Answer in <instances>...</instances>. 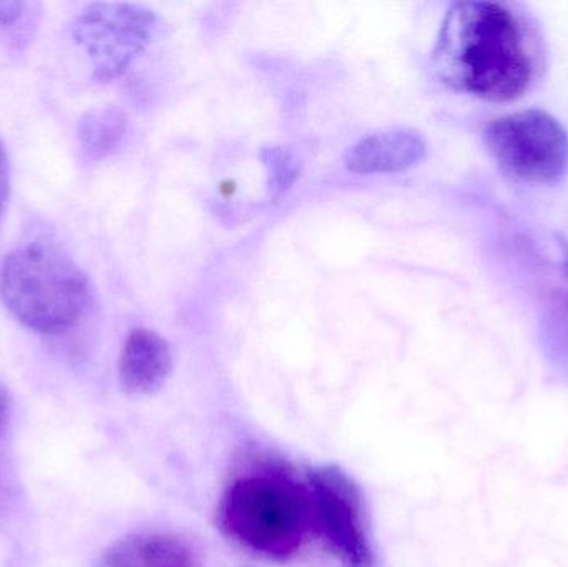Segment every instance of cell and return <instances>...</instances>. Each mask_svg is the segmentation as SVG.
Instances as JSON below:
<instances>
[{"instance_id": "6da1fadb", "label": "cell", "mask_w": 568, "mask_h": 567, "mask_svg": "<svg viewBox=\"0 0 568 567\" xmlns=\"http://www.w3.org/2000/svg\"><path fill=\"white\" fill-rule=\"evenodd\" d=\"M433 63L437 77L456 92L514 102L542 73V37L509 3L456 2L437 33Z\"/></svg>"}, {"instance_id": "7a4b0ae2", "label": "cell", "mask_w": 568, "mask_h": 567, "mask_svg": "<svg viewBox=\"0 0 568 567\" xmlns=\"http://www.w3.org/2000/svg\"><path fill=\"white\" fill-rule=\"evenodd\" d=\"M219 523L230 539L255 555L291 558L314 531L310 489L282 463L256 462L226 488Z\"/></svg>"}, {"instance_id": "3957f363", "label": "cell", "mask_w": 568, "mask_h": 567, "mask_svg": "<svg viewBox=\"0 0 568 567\" xmlns=\"http://www.w3.org/2000/svg\"><path fill=\"white\" fill-rule=\"evenodd\" d=\"M0 296L19 322L45 335L72 328L92 306L85 273L65 253L40 243L7 256L0 270Z\"/></svg>"}, {"instance_id": "277c9868", "label": "cell", "mask_w": 568, "mask_h": 567, "mask_svg": "<svg viewBox=\"0 0 568 567\" xmlns=\"http://www.w3.org/2000/svg\"><path fill=\"white\" fill-rule=\"evenodd\" d=\"M486 142L507 175L529 183H554L568 170V133L544 110L503 117L486 130Z\"/></svg>"}, {"instance_id": "5b68a950", "label": "cell", "mask_w": 568, "mask_h": 567, "mask_svg": "<svg viewBox=\"0 0 568 567\" xmlns=\"http://www.w3.org/2000/svg\"><path fill=\"white\" fill-rule=\"evenodd\" d=\"M156 16L136 3L95 2L77 16L73 40L93 67L97 82L123 75L152 42Z\"/></svg>"}, {"instance_id": "8992f818", "label": "cell", "mask_w": 568, "mask_h": 567, "mask_svg": "<svg viewBox=\"0 0 568 567\" xmlns=\"http://www.w3.org/2000/svg\"><path fill=\"white\" fill-rule=\"evenodd\" d=\"M314 531L343 567H373L374 556L364 525L356 483L336 466H320L307 478Z\"/></svg>"}, {"instance_id": "52a82bcc", "label": "cell", "mask_w": 568, "mask_h": 567, "mask_svg": "<svg viewBox=\"0 0 568 567\" xmlns=\"http://www.w3.org/2000/svg\"><path fill=\"white\" fill-rule=\"evenodd\" d=\"M172 366V350L165 338L152 330H133L119 360L120 386L129 395H152L165 385Z\"/></svg>"}, {"instance_id": "ba28073f", "label": "cell", "mask_w": 568, "mask_h": 567, "mask_svg": "<svg viewBox=\"0 0 568 567\" xmlns=\"http://www.w3.org/2000/svg\"><path fill=\"white\" fill-rule=\"evenodd\" d=\"M426 156V142L409 129H390L371 133L354 143L344 163L359 175L403 172L417 165Z\"/></svg>"}, {"instance_id": "9c48e42d", "label": "cell", "mask_w": 568, "mask_h": 567, "mask_svg": "<svg viewBox=\"0 0 568 567\" xmlns=\"http://www.w3.org/2000/svg\"><path fill=\"white\" fill-rule=\"evenodd\" d=\"M97 567H203L182 539L169 535H130L110 546Z\"/></svg>"}, {"instance_id": "30bf717a", "label": "cell", "mask_w": 568, "mask_h": 567, "mask_svg": "<svg viewBox=\"0 0 568 567\" xmlns=\"http://www.w3.org/2000/svg\"><path fill=\"white\" fill-rule=\"evenodd\" d=\"M125 132V113L116 107H100L80 119V146L87 159L103 160L120 145Z\"/></svg>"}, {"instance_id": "8fae6325", "label": "cell", "mask_w": 568, "mask_h": 567, "mask_svg": "<svg viewBox=\"0 0 568 567\" xmlns=\"http://www.w3.org/2000/svg\"><path fill=\"white\" fill-rule=\"evenodd\" d=\"M546 335L557 358L568 362V292L557 293L547 308Z\"/></svg>"}, {"instance_id": "7c38bea8", "label": "cell", "mask_w": 568, "mask_h": 567, "mask_svg": "<svg viewBox=\"0 0 568 567\" xmlns=\"http://www.w3.org/2000/svg\"><path fill=\"white\" fill-rule=\"evenodd\" d=\"M263 162L268 166L270 190L275 196L286 192L300 175V163L290 152L280 146L263 150Z\"/></svg>"}, {"instance_id": "4fadbf2b", "label": "cell", "mask_w": 568, "mask_h": 567, "mask_svg": "<svg viewBox=\"0 0 568 567\" xmlns=\"http://www.w3.org/2000/svg\"><path fill=\"white\" fill-rule=\"evenodd\" d=\"M10 193V175H9V159H7L6 146L0 140V212L6 209L9 202Z\"/></svg>"}, {"instance_id": "5bb4252c", "label": "cell", "mask_w": 568, "mask_h": 567, "mask_svg": "<svg viewBox=\"0 0 568 567\" xmlns=\"http://www.w3.org/2000/svg\"><path fill=\"white\" fill-rule=\"evenodd\" d=\"M23 16V3L17 0L0 2V26H13Z\"/></svg>"}, {"instance_id": "9a60e30c", "label": "cell", "mask_w": 568, "mask_h": 567, "mask_svg": "<svg viewBox=\"0 0 568 567\" xmlns=\"http://www.w3.org/2000/svg\"><path fill=\"white\" fill-rule=\"evenodd\" d=\"M9 413H10V398L7 389L0 385V435H2L3 429L7 428V423H9Z\"/></svg>"}]
</instances>
